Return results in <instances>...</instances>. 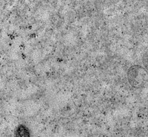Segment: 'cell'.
Masks as SVG:
<instances>
[{"mask_svg":"<svg viewBox=\"0 0 148 137\" xmlns=\"http://www.w3.org/2000/svg\"><path fill=\"white\" fill-rule=\"evenodd\" d=\"M16 137H31L29 128L24 125H18L15 131Z\"/></svg>","mask_w":148,"mask_h":137,"instance_id":"cell-1","label":"cell"}]
</instances>
